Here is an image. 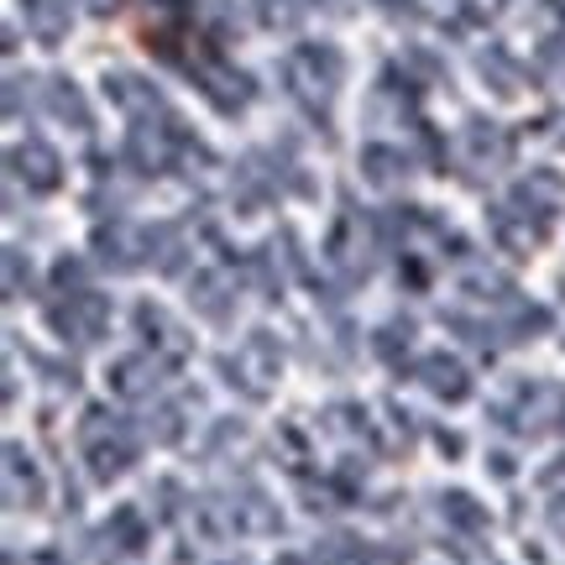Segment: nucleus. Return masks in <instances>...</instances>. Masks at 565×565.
Segmentation results:
<instances>
[{"label":"nucleus","mask_w":565,"mask_h":565,"mask_svg":"<svg viewBox=\"0 0 565 565\" xmlns=\"http://www.w3.org/2000/svg\"><path fill=\"white\" fill-rule=\"evenodd\" d=\"M137 429L116 414V408H105V404H95V408H84V419H79V456H84V466H89V477L95 482H116L126 466L137 461Z\"/></svg>","instance_id":"nucleus-1"},{"label":"nucleus","mask_w":565,"mask_h":565,"mask_svg":"<svg viewBox=\"0 0 565 565\" xmlns=\"http://www.w3.org/2000/svg\"><path fill=\"white\" fill-rule=\"evenodd\" d=\"M341 79H345V63L330 42H303V47H294V53L282 58L288 95H294L303 110H315V116L330 110V100L341 95Z\"/></svg>","instance_id":"nucleus-2"},{"label":"nucleus","mask_w":565,"mask_h":565,"mask_svg":"<svg viewBox=\"0 0 565 565\" xmlns=\"http://www.w3.org/2000/svg\"><path fill=\"white\" fill-rule=\"evenodd\" d=\"M183 152H194V147H189V137L179 131V121H173V116H162V121H131V137H126V162L137 168L141 179H158V173H168Z\"/></svg>","instance_id":"nucleus-3"},{"label":"nucleus","mask_w":565,"mask_h":565,"mask_svg":"<svg viewBox=\"0 0 565 565\" xmlns=\"http://www.w3.org/2000/svg\"><path fill=\"white\" fill-rule=\"evenodd\" d=\"M324 257L330 267L341 273L345 282H362L377 263V236H372V221L356 215V210H341L335 225H330V236H324Z\"/></svg>","instance_id":"nucleus-4"},{"label":"nucleus","mask_w":565,"mask_h":565,"mask_svg":"<svg viewBox=\"0 0 565 565\" xmlns=\"http://www.w3.org/2000/svg\"><path fill=\"white\" fill-rule=\"evenodd\" d=\"M456 168H461L471 183H482V179H492V173H503L508 168V158H513V137H508L498 121H466L461 126V137H456Z\"/></svg>","instance_id":"nucleus-5"},{"label":"nucleus","mask_w":565,"mask_h":565,"mask_svg":"<svg viewBox=\"0 0 565 565\" xmlns=\"http://www.w3.org/2000/svg\"><path fill=\"white\" fill-rule=\"evenodd\" d=\"M47 324H53L68 345H95L105 330H110V299L95 294V288H68V294L47 309Z\"/></svg>","instance_id":"nucleus-6"},{"label":"nucleus","mask_w":565,"mask_h":565,"mask_svg":"<svg viewBox=\"0 0 565 565\" xmlns=\"http://www.w3.org/2000/svg\"><path fill=\"white\" fill-rule=\"evenodd\" d=\"M498 424H508L513 435H545L550 424L561 419V393L550 383H513V393H503L492 404Z\"/></svg>","instance_id":"nucleus-7"},{"label":"nucleus","mask_w":565,"mask_h":565,"mask_svg":"<svg viewBox=\"0 0 565 565\" xmlns=\"http://www.w3.org/2000/svg\"><path fill=\"white\" fill-rule=\"evenodd\" d=\"M278 372H282V356H278V341H273L267 330H252L242 351L225 362V377L242 387L246 398H267V393L278 387Z\"/></svg>","instance_id":"nucleus-8"},{"label":"nucleus","mask_w":565,"mask_h":565,"mask_svg":"<svg viewBox=\"0 0 565 565\" xmlns=\"http://www.w3.org/2000/svg\"><path fill=\"white\" fill-rule=\"evenodd\" d=\"M183 74L200 84L210 105L225 110V116H236L246 100H252V79H246L242 68H231L221 53H194V58H183Z\"/></svg>","instance_id":"nucleus-9"},{"label":"nucleus","mask_w":565,"mask_h":565,"mask_svg":"<svg viewBox=\"0 0 565 565\" xmlns=\"http://www.w3.org/2000/svg\"><path fill=\"white\" fill-rule=\"evenodd\" d=\"M168 372H173V362H162L158 351H131L121 362H110V393L126 404H152V393L162 387Z\"/></svg>","instance_id":"nucleus-10"},{"label":"nucleus","mask_w":565,"mask_h":565,"mask_svg":"<svg viewBox=\"0 0 565 565\" xmlns=\"http://www.w3.org/2000/svg\"><path fill=\"white\" fill-rule=\"evenodd\" d=\"M6 162H11V179L26 183L32 194H53V189L63 183V158L47 147V141H38V137L17 141V147L6 152Z\"/></svg>","instance_id":"nucleus-11"},{"label":"nucleus","mask_w":565,"mask_h":565,"mask_svg":"<svg viewBox=\"0 0 565 565\" xmlns=\"http://www.w3.org/2000/svg\"><path fill=\"white\" fill-rule=\"evenodd\" d=\"M95 257H100V267H110V273H131V267L152 263L147 225H126V221L100 225V231H95Z\"/></svg>","instance_id":"nucleus-12"},{"label":"nucleus","mask_w":565,"mask_h":565,"mask_svg":"<svg viewBox=\"0 0 565 565\" xmlns=\"http://www.w3.org/2000/svg\"><path fill=\"white\" fill-rule=\"evenodd\" d=\"M487 225H492V242L503 246V252H513V257H529V252H540V242H545V221L524 215L519 204H508V200L487 210Z\"/></svg>","instance_id":"nucleus-13"},{"label":"nucleus","mask_w":565,"mask_h":565,"mask_svg":"<svg viewBox=\"0 0 565 565\" xmlns=\"http://www.w3.org/2000/svg\"><path fill=\"white\" fill-rule=\"evenodd\" d=\"M105 95L121 105L131 121H162V116H173V110H168V100H162V95L147 79H141V74H131V68L105 74Z\"/></svg>","instance_id":"nucleus-14"},{"label":"nucleus","mask_w":565,"mask_h":565,"mask_svg":"<svg viewBox=\"0 0 565 565\" xmlns=\"http://www.w3.org/2000/svg\"><path fill=\"white\" fill-rule=\"evenodd\" d=\"M225 513H231V529H236V534H278L282 529L278 503H273L267 492H257V487L225 492Z\"/></svg>","instance_id":"nucleus-15"},{"label":"nucleus","mask_w":565,"mask_h":565,"mask_svg":"<svg viewBox=\"0 0 565 565\" xmlns=\"http://www.w3.org/2000/svg\"><path fill=\"white\" fill-rule=\"evenodd\" d=\"M508 204H519L524 215H534V221H545L565 204V183L561 173H550V168H540V173H529V179L513 183V194H508Z\"/></svg>","instance_id":"nucleus-16"},{"label":"nucleus","mask_w":565,"mask_h":565,"mask_svg":"<svg viewBox=\"0 0 565 565\" xmlns=\"http://www.w3.org/2000/svg\"><path fill=\"white\" fill-rule=\"evenodd\" d=\"M189 303L200 309L204 320H225V315L236 309V278H231L225 267H204V273H194V282H189Z\"/></svg>","instance_id":"nucleus-17"},{"label":"nucleus","mask_w":565,"mask_h":565,"mask_svg":"<svg viewBox=\"0 0 565 565\" xmlns=\"http://www.w3.org/2000/svg\"><path fill=\"white\" fill-rule=\"evenodd\" d=\"M419 383L435 393V398H445V404H456V398H466L471 393V372H466L461 356H445V351H429L419 362Z\"/></svg>","instance_id":"nucleus-18"},{"label":"nucleus","mask_w":565,"mask_h":565,"mask_svg":"<svg viewBox=\"0 0 565 565\" xmlns=\"http://www.w3.org/2000/svg\"><path fill=\"white\" fill-rule=\"evenodd\" d=\"M408 173H414V158H408L404 147H387V141L362 147V179L372 189H404Z\"/></svg>","instance_id":"nucleus-19"},{"label":"nucleus","mask_w":565,"mask_h":565,"mask_svg":"<svg viewBox=\"0 0 565 565\" xmlns=\"http://www.w3.org/2000/svg\"><path fill=\"white\" fill-rule=\"evenodd\" d=\"M6 508H42V477H38V466L21 456V445L17 440H6Z\"/></svg>","instance_id":"nucleus-20"},{"label":"nucleus","mask_w":565,"mask_h":565,"mask_svg":"<svg viewBox=\"0 0 565 565\" xmlns=\"http://www.w3.org/2000/svg\"><path fill=\"white\" fill-rule=\"evenodd\" d=\"M137 330H141V341L152 345V351H158L162 362H173V366H179V356L189 351V335H183L179 324H173L168 315H162L158 303H137Z\"/></svg>","instance_id":"nucleus-21"},{"label":"nucleus","mask_w":565,"mask_h":565,"mask_svg":"<svg viewBox=\"0 0 565 565\" xmlns=\"http://www.w3.org/2000/svg\"><path fill=\"white\" fill-rule=\"evenodd\" d=\"M42 105H47V116L58 126H68V131H89V105H84L79 84L74 79H47L42 84Z\"/></svg>","instance_id":"nucleus-22"},{"label":"nucleus","mask_w":565,"mask_h":565,"mask_svg":"<svg viewBox=\"0 0 565 565\" xmlns=\"http://www.w3.org/2000/svg\"><path fill=\"white\" fill-rule=\"evenodd\" d=\"M435 508H440V519H445V529H456L461 540H482L487 534V508L471 498V492H440L435 498Z\"/></svg>","instance_id":"nucleus-23"},{"label":"nucleus","mask_w":565,"mask_h":565,"mask_svg":"<svg viewBox=\"0 0 565 565\" xmlns=\"http://www.w3.org/2000/svg\"><path fill=\"white\" fill-rule=\"evenodd\" d=\"M21 17L38 32V42H63L74 26V6L68 0H21Z\"/></svg>","instance_id":"nucleus-24"},{"label":"nucleus","mask_w":565,"mask_h":565,"mask_svg":"<svg viewBox=\"0 0 565 565\" xmlns=\"http://www.w3.org/2000/svg\"><path fill=\"white\" fill-rule=\"evenodd\" d=\"M100 545L121 550V555H141L147 550V519H141L137 508H116L100 529Z\"/></svg>","instance_id":"nucleus-25"},{"label":"nucleus","mask_w":565,"mask_h":565,"mask_svg":"<svg viewBox=\"0 0 565 565\" xmlns=\"http://www.w3.org/2000/svg\"><path fill=\"white\" fill-rule=\"evenodd\" d=\"M477 74H482V84L492 95H503V100H513V95L524 89V74H519V63H513L508 47H487L482 58H477Z\"/></svg>","instance_id":"nucleus-26"},{"label":"nucleus","mask_w":565,"mask_h":565,"mask_svg":"<svg viewBox=\"0 0 565 565\" xmlns=\"http://www.w3.org/2000/svg\"><path fill=\"white\" fill-rule=\"evenodd\" d=\"M408 345H414V320H387L383 330H377V335H372V351H377V356H383L387 366H398L404 362V351Z\"/></svg>","instance_id":"nucleus-27"},{"label":"nucleus","mask_w":565,"mask_h":565,"mask_svg":"<svg viewBox=\"0 0 565 565\" xmlns=\"http://www.w3.org/2000/svg\"><path fill=\"white\" fill-rule=\"evenodd\" d=\"M179 429H183V408L179 404L158 398V404L147 408V435H152L158 445H173V440H179Z\"/></svg>","instance_id":"nucleus-28"},{"label":"nucleus","mask_w":565,"mask_h":565,"mask_svg":"<svg viewBox=\"0 0 565 565\" xmlns=\"http://www.w3.org/2000/svg\"><path fill=\"white\" fill-rule=\"evenodd\" d=\"M461 288L471 294V299H482V303H503V299H513V288H508V282L498 278V273H466Z\"/></svg>","instance_id":"nucleus-29"},{"label":"nucleus","mask_w":565,"mask_h":565,"mask_svg":"<svg viewBox=\"0 0 565 565\" xmlns=\"http://www.w3.org/2000/svg\"><path fill=\"white\" fill-rule=\"evenodd\" d=\"M309 6L315 0H263V21L267 26H299L309 17Z\"/></svg>","instance_id":"nucleus-30"},{"label":"nucleus","mask_w":565,"mask_h":565,"mask_svg":"<svg viewBox=\"0 0 565 565\" xmlns=\"http://www.w3.org/2000/svg\"><path fill=\"white\" fill-rule=\"evenodd\" d=\"M540 74H545L550 89H565V38H550L540 47Z\"/></svg>","instance_id":"nucleus-31"},{"label":"nucleus","mask_w":565,"mask_h":565,"mask_svg":"<svg viewBox=\"0 0 565 565\" xmlns=\"http://www.w3.org/2000/svg\"><path fill=\"white\" fill-rule=\"evenodd\" d=\"M147 11H152V17L162 21V32H168V26H183V21H189V0H147Z\"/></svg>","instance_id":"nucleus-32"},{"label":"nucleus","mask_w":565,"mask_h":565,"mask_svg":"<svg viewBox=\"0 0 565 565\" xmlns=\"http://www.w3.org/2000/svg\"><path fill=\"white\" fill-rule=\"evenodd\" d=\"M21 282H32V263H21V252L11 246V252H6V294H11V299L21 294Z\"/></svg>","instance_id":"nucleus-33"},{"label":"nucleus","mask_w":565,"mask_h":565,"mask_svg":"<svg viewBox=\"0 0 565 565\" xmlns=\"http://www.w3.org/2000/svg\"><path fill=\"white\" fill-rule=\"evenodd\" d=\"M58 282H63V294H68V288H84V267L74 263V257H63V263H58Z\"/></svg>","instance_id":"nucleus-34"},{"label":"nucleus","mask_w":565,"mask_h":565,"mask_svg":"<svg viewBox=\"0 0 565 565\" xmlns=\"http://www.w3.org/2000/svg\"><path fill=\"white\" fill-rule=\"evenodd\" d=\"M377 6H383L387 17H408V21H419V17H424L419 0H377Z\"/></svg>","instance_id":"nucleus-35"},{"label":"nucleus","mask_w":565,"mask_h":565,"mask_svg":"<svg viewBox=\"0 0 565 565\" xmlns=\"http://www.w3.org/2000/svg\"><path fill=\"white\" fill-rule=\"evenodd\" d=\"M11 565H63L58 555H26V561H11Z\"/></svg>","instance_id":"nucleus-36"},{"label":"nucleus","mask_w":565,"mask_h":565,"mask_svg":"<svg viewBox=\"0 0 565 565\" xmlns=\"http://www.w3.org/2000/svg\"><path fill=\"white\" fill-rule=\"evenodd\" d=\"M278 565H320V561H309V555H282Z\"/></svg>","instance_id":"nucleus-37"}]
</instances>
